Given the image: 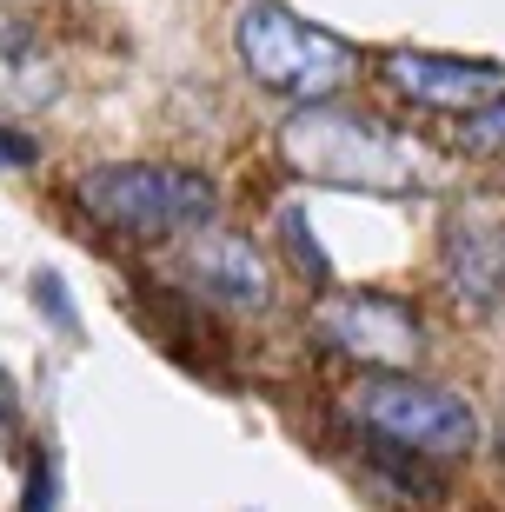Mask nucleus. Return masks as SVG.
I'll use <instances>...</instances> for the list:
<instances>
[{
  "label": "nucleus",
  "mask_w": 505,
  "mask_h": 512,
  "mask_svg": "<svg viewBox=\"0 0 505 512\" xmlns=\"http://www.w3.org/2000/svg\"><path fill=\"white\" fill-rule=\"evenodd\" d=\"M280 153L300 180L319 187H359V193H412L426 187V153L412 147L399 127L333 100H306L300 114L286 120Z\"/></svg>",
  "instance_id": "f257e3e1"
},
{
  "label": "nucleus",
  "mask_w": 505,
  "mask_h": 512,
  "mask_svg": "<svg viewBox=\"0 0 505 512\" xmlns=\"http://www.w3.org/2000/svg\"><path fill=\"white\" fill-rule=\"evenodd\" d=\"M74 207L107 227L113 240L133 247H167L180 233H200L220 213L213 180L193 167H167V160H113V167H87L74 180Z\"/></svg>",
  "instance_id": "f03ea898"
},
{
  "label": "nucleus",
  "mask_w": 505,
  "mask_h": 512,
  "mask_svg": "<svg viewBox=\"0 0 505 512\" xmlns=\"http://www.w3.org/2000/svg\"><path fill=\"white\" fill-rule=\"evenodd\" d=\"M233 54H240L246 80L280 100H333L346 80L359 74L353 40L313 27L306 14H293L286 0H246L233 14Z\"/></svg>",
  "instance_id": "7ed1b4c3"
},
{
  "label": "nucleus",
  "mask_w": 505,
  "mask_h": 512,
  "mask_svg": "<svg viewBox=\"0 0 505 512\" xmlns=\"http://www.w3.org/2000/svg\"><path fill=\"white\" fill-rule=\"evenodd\" d=\"M353 419L366 439H386L419 459H466L479 446V419L466 399L406 373H366L353 386Z\"/></svg>",
  "instance_id": "20e7f679"
},
{
  "label": "nucleus",
  "mask_w": 505,
  "mask_h": 512,
  "mask_svg": "<svg viewBox=\"0 0 505 512\" xmlns=\"http://www.w3.org/2000/svg\"><path fill=\"white\" fill-rule=\"evenodd\" d=\"M313 333L333 353L373 366V373H399L419 353V313L393 293H373V286H346V293H319L313 306Z\"/></svg>",
  "instance_id": "39448f33"
},
{
  "label": "nucleus",
  "mask_w": 505,
  "mask_h": 512,
  "mask_svg": "<svg viewBox=\"0 0 505 512\" xmlns=\"http://www.w3.org/2000/svg\"><path fill=\"white\" fill-rule=\"evenodd\" d=\"M439 260L446 280L466 306H492L505 293V200L499 193H472L446 213L439 233Z\"/></svg>",
  "instance_id": "423d86ee"
},
{
  "label": "nucleus",
  "mask_w": 505,
  "mask_h": 512,
  "mask_svg": "<svg viewBox=\"0 0 505 512\" xmlns=\"http://www.w3.org/2000/svg\"><path fill=\"white\" fill-rule=\"evenodd\" d=\"M386 87L406 94L412 107L432 114H479L486 100L505 94V67L499 60H459V54H386Z\"/></svg>",
  "instance_id": "0eeeda50"
},
{
  "label": "nucleus",
  "mask_w": 505,
  "mask_h": 512,
  "mask_svg": "<svg viewBox=\"0 0 505 512\" xmlns=\"http://www.w3.org/2000/svg\"><path fill=\"white\" fill-rule=\"evenodd\" d=\"M187 280L193 300L220 306V313H266L273 306V273L246 233H200L187 247Z\"/></svg>",
  "instance_id": "6e6552de"
},
{
  "label": "nucleus",
  "mask_w": 505,
  "mask_h": 512,
  "mask_svg": "<svg viewBox=\"0 0 505 512\" xmlns=\"http://www.w3.org/2000/svg\"><path fill=\"white\" fill-rule=\"evenodd\" d=\"M459 147L486 153V160H505V94L486 100L479 114H459Z\"/></svg>",
  "instance_id": "1a4fd4ad"
},
{
  "label": "nucleus",
  "mask_w": 505,
  "mask_h": 512,
  "mask_svg": "<svg viewBox=\"0 0 505 512\" xmlns=\"http://www.w3.org/2000/svg\"><path fill=\"white\" fill-rule=\"evenodd\" d=\"M280 233H286V247H293V266H300L313 286H326L333 280V266H326V253H319V240H313V227H306V213L300 207H286L280 213Z\"/></svg>",
  "instance_id": "9d476101"
},
{
  "label": "nucleus",
  "mask_w": 505,
  "mask_h": 512,
  "mask_svg": "<svg viewBox=\"0 0 505 512\" xmlns=\"http://www.w3.org/2000/svg\"><path fill=\"white\" fill-rule=\"evenodd\" d=\"M34 306L60 326V333H74V326H80V313H74V300H67V280H60V273H34Z\"/></svg>",
  "instance_id": "9b49d317"
},
{
  "label": "nucleus",
  "mask_w": 505,
  "mask_h": 512,
  "mask_svg": "<svg viewBox=\"0 0 505 512\" xmlns=\"http://www.w3.org/2000/svg\"><path fill=\"white\" fill-rule=\"evenodd\" d=\"M54 493H60L54 453H34V466H27V493H20V512H54Z\"/></svg>",
  "instance_id": "f8f14e48"
},
{
  "label": "nucleus",
  "mask_w": 505,
  "mask_h": 512,
  "mask_svg": "<svg viewBox=\"0 0 505 512\" xmlns=\"http://www.w3.org/2000/svg\"><path fill=\"white\" fill-rule=\"evenodd\" d=\"M40 160V140L34 133H20V127H0V173H14V167H34Z\"/></svg>",
  "instance_id": "ddd939ff"
},
{
  "label": "nucleus",
  "mask_w": 505,
  "mask_h": 512,
  "mask_svg": "<svg viewBox=\"0 0 505 512\" xmlns=\"http://www.w3.org/2000/svg\"><path fill=\"white\" fill-rule=\"evenodd\" d=\"M14 419H20V399H14V380H7V366H0V439L14 433Z\"/></svg>",
  "instance_id": "4468645a"
},
{
  "label": "nucleus",
  "mask_w": 505,
  "mask_h": 512,
  "mask_svg": "<svg viewBox=\"0 0 505 512\" xmlns=\"http://www.w3.org/2000/svg\"><path fill=\"white\" fill-rule=\"evenodd\" d=\"M499 446H505V419H499Z\"/></svg>",
  "instance_id": "2eb2a0df"
}]
</instances>
